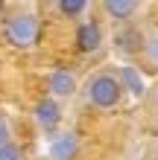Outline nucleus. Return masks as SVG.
<instances>
[{
	"label": "nucleus",
	"instance_id": "obj_9",
	"mask_svg": "<svg viewBox=\"0 0 158 160\" xmlns=\"http://www.w3.org/2000/svg\"><path fill=\"white\" fill-rule=\"evenodd\" d=\"M85 0H62V3H59V9H62V12L64 15H79V12H85Z\"/></svg>",
	"mask_w": 158,
	"mask_h": 160
},
{
	"label": "nucleus",
	"instance_id": "obj_6",
	"mask_svg": "<svg viewBox=\"0 0 158 160\" xmlns=\"http://www.w3.org/2000/svg\"><path fill=\"white\" fill-rule=\"evenodd\" d=\"M50 154H53V160H73L76 157V137L73 134L56 137L53 146H50Z\"/></svg>",
	"mask_w": 158,
	"mask_h": 160
},
{
	"label": "nucleus",
	"instance_id": "obj_8",
	"mask_svg": "<svg viewBox=\"0 0 158 160\" xmlns=\"http://www.w3.org/2000/svg\"><path fill=\"white\" fill-rule=\"evenodd\" d=\"M120 76H123V82L129 84V90H132V93H141V90H144V82H141V76H138L132 67H123Z\"/></svg>",
	"mask_w": 158,
	"mask_h": 160
},
{
	"label": "nucleus",
	"instance_id": "obj_11",
	"mask_svg": "<svg viewBox=\"0 0 158 160\" xmlns=\"http://www.w3.org/2000/svg\"><path fill=\"white\" fill-rule=\"evenodd\" d=\"M146 55H150L152 64H158V38H152L150 44H146Z\"/></svg>",
	"mask_w": 158,
	"mask_h": 160
},
{
	"label": "nucleus",
	"instance_id": "obj_7",
	"mask_svg": "<svg viewBox=\"0 0 158 160\" xmlns=\"http://www.w3.org/2000/svg\"><path fill=\"white\" fill-rule=\"evenodd\" d=\"M103 9L114 18V21H129V18L138 12V3L135 0H106Z\"/></svg>",
	"mask_w": 158,
	"mask_h": 160
},
{
	"label": "nucleus",
	"instance_id": "obj_12",
	"mask_svg": "<svg viewBox=\"0 0 158 160\" xmlns=\"http://www.w3.org/2000/svg\"><path fill=\"white\" fill-rule=\"evenodd\" d=\"M6 137H9V128H6V119H0V146H6V143H9Z\"/></svg>",
	"mask_w": 158,
	"mask_h": 160
},
{
	"label": "nucleus",
	"instance_id": "obj_3",
	"mask_svg": "<svg viewBox=\"0 0 158 160\" xmlns=\"http://www.w3.org/2000/svg\"><path fill=\"white\" fill-rule=\"evenodd\" d=\"M76 44L82 52H94L100 50V44H103V32H100L97 23H82L79 32H76Z\"/></svg>",
	"mask_w": 158,
	"mask_h": 160
},
{
	"label": "nucleus",
	"instance_id": "obj_5",
	"mask_svg": "<svg viewBox=\"0 0 158 160\" xmlns=\"http://www.w3.org/2000/svg\"><path fill=\"white\" fill-rule=\"evenodd\" d=\"M35 117H38V122H41L47 131H53L56 125H59V119H62L59 105H56L53 99H41V102H38V108H35Z\"/></svg>",
	"mask_w": 158,
	"mask_h": 160
},
{
	"label": "nucleus",
	"instance_id": "obj_2",
	"mask_svg": "<svg viewBox=\"0 0 158 160\" xmlns=\"http://www.w3.org/2000/svg\"><path fill=\"white\" fill-rule=\"evenodd\" d=\"M38 35V23H35L32 15H21V18H12L6 23V38L12 41L15 47H30Z\"/></svg>",
	"mask_w": 158,
	"mask_h": 160
},
{
	"label": "nucleus",
	"instance_id": "obj_1",
	"mask_svg": "<svg viewBox=\"0 0 158 160\" xmlns=\"http://www.w3.org/2000/svg\"><path fill=\"white\" fill-rule=\"evenodd\" d=\"M120 96H123V84H120V79L108 76V73H103V76H94L88 84V99L94 102L97 108H114Z\"/></svg>",
	"mask_w": 158,
	"mask_h": 160
},
{
	"label": "nucleus",
	"instance_id": "obj_4",
	"mask_svg": "<svg viewBox=\"0 0 158 160\" xmlns=\"http://www.w3.org/2000/svg\"><path fill=\"white\" fill-rule=\"evenodd\" d=\"M50 90L56 96H70L76 90V76L68 73V70H53L50 73Z\"/></svg>",
	"mask_w": 158,
	"mask_h": 160
},
{
	"label": "nucleus",
	"instance_id": "obj_10",
	"mask_svg": "<svg viewBox=\"0 0 158 160\" xmlns=\"http://www.w3.org/2000/svg\"><path fill=\"white\" fill-rule=\"evenodd\" d=\"M0 160H21V148L12 146V143L0 146Z\"/></svg>",
	"mask_w": 158,
	"mask_h": 160
}]
</instances>
